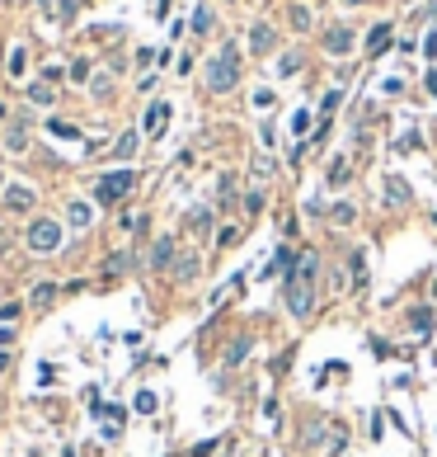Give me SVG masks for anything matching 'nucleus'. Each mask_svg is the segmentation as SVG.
<instances>
[{"label":"nucleus","instance_id":"f257e3e1","mask_svg":"<svg viewBox=\"0 0 437 457\" xmlns=\"http://www.w3.org/2000/svg\"><path fill=\"white\" fill-rule=\"evenodd\" d=\"M315 273H320V255H301V264L283 278V293H287V311L306 321L315 311Z\"/></svg>","mask_w":437,"mask_h":457},{"label":"nucleus","instance_id":"f03ea898","mask_svg":"<svg viewBox=\"0 0 437 457\" xmlns=\"http://www.w3.org/2000/svg\"><path fill=\"white\" fill-rule=\"evenodd\" d=\"M235 81H240V52H235V43H226L221 52L207 61V90L226 95V90H235Z\"/></svg>","mask_w":437,"mask_h":457},{"label":"nucleus","instance_id":"7ed1b4c3","mask_svg":"<svg viewBox=\"0 0 437 457\" xmlns=\"http://www.w3.org/2000/svg\"><path fill=\"white\" fill-rule=\"evenodd\" d=\"M24 241H28L33 255H52V250H61V222H57V217H33Z\"/></svg>","mask_w":437,"mask_h":457},{"label":"nucleus","instance_id":"20e7f679","mask_svg":"<svg viewBox=\"0 0 437 457\" xmlns=\"http://www.w3.org/2000/svg\"><path fill=\"white\" fill-rule=\"evenodd\" d=\"M132 184H136V175H132V170H113V175H99V179H94V203H99V208H108V203L128 198Z\"/></svg>","mask_w":437,"mask_h":457},{"label":"nucleus","instance_id":"39448f33","mask_svg":"<svg viewBox=\"0 0 437 457\" xmlns=\"http://www.w3.org/2000/svg\"><path fill=\"white\" fill-rule=\"evenodd\" d=\"M325 52H334V57H343V52H353V28H329L325 33Z\"/></svg>","mask_w":437,"mask_h":457},{"label":"nucleus","instance_id":"423d86ee","mask_svg":"<svg viewBox=\"0 0 437 457\" xmlns=\"http://www.w3.org/2000/svg\"><path fill=\"white\" fill-rule=\"evenodd\" d=\"M165 123H170V104H151V113H146V137H160Z\"/></svg>","mask_w":437,"mask_h":457},{"label":"nucleus","instance_id":"0eeeda50","mask_svg":"<svg viewBox=\"0 0 437 457\" xmlns=\"http://www.w3.org/2000/svg\"><path fill=\"white\" fill-rule=\"evenodd\" d=\"M268 48H273V28L254 24V28H250V52H268Z\"/></svg>","mask_w":437,"mask_h":457},{"label":"nucleus","instance_id":"6e6552de","mask_svg":"<svg viewBox=\"0 0 437 457\" xmlns=\"http://www.w3.org/2000/svg\"><path fill=\"white\" fill-rule=\"evenodd\" d=\"M386 48H390V24H376V28H372V38H367V52L381 57Z\"/></svg>","mask_w":437,"mask_h":457},{"label":"nucleus","instance_id":"1a4fd4ad","mask_svg":"<svg viewBox=\"0 0 437 457\" xmlns=\"http://www.w3.org/2000/svg\"><path fill=\"white\" fill-rule=\"evenodd\" d=\"M90 203H71V208H66V226H76V231H85V226H90Z\"/></svg>","mask_w":437,"mask_h":457},{"label":"nucleus","instance_id":"9d476101","mask_svg":"<svg viewBox=\"0 0 437 457\" xmlns=\"http://www.w3.org/2000/svg\"><path fill=\"white\" fill-rule=\"evenodd\" d=\"M5 203H10V208H33V188L10 184V188H5Z\"/></svg>","mask_w":437,"mask_h":457},{"label":"nucleus","instance_id":"9b49d317","mask_svg":"<svg viewBox=\"0 0 437 457\" xmlns=\"http://www.w3.org/2000/svg\"><path fill=\"white\" fill-rule=\"evenodd\" d=\"M170 255H174V236H160V241L151 245V264H155V269L170 264Z\"/></svg>","mask_w":437,"mask_h":457},{"label":"nucleus","instance_id":"f8f14e48","mask_svg":"<svg viewBox=\"0 0 437 457\" xmlns=\"http://www.w3.org/2000/svg\"><path fill=\"white\" fill-rule=\"evenodd\" d=\"M136 146H141V137H136V133H123V137H118V146H113V151H118V161H128V156L136 151Z\"/></svg>","mask_w":437,"mask_h":457},{"label":"nucleus","instance_id":"ddd939ff","mask_svg":"<svg viewBox=\"0 0 437 457\" xmlns=\"http://www.w3.org/2000/svg\"><path fill=\"white\" fill-rule=\"evenodd\" d=\"M28 297H33V307H48L52 297H57V283H38V288H33Z\"/></svg>","mask_w":437,"mask_h":457},{"label":"nucleus","instance_id":"4468645a","mask_svg":"<svg viewBox=\"0 0 437 457\" xmlns=\"http://www.w3.org/2000/svg\"><path fill=\"white\" fill-rule=\"evenodd\" d=\"M329 217H334V226H348V222H353V203H334V208H329Z\"/></svg>","mask_w":437,"mask_h":457},{"label":"nucleus","instance_id":"2eb2a0df","mask_svg":"<svg viewBox=\"0 0 437 457\" xmlns=\"http://www.w3.org/2000/svg\"><path fill=\"white\" fill-rule=\"evenodd\" d=\"M296 71H301V52H287L278 61V76H296Z\"/></svg>","mask_w":437,"mask_h":457},{"label":"nucleus","instance_id":"dca6fc26","mask_svg":"<svg viewBox=\"0 0 437 457\" xmlns=\"http://www.w3.org/2000/svg\"><path fill=\"white\" fill-rule=\"evenodd\" d=\"M386 198H390V203H405V198H409V184H405V179H386Z\"/></svg>","mask_w":437,"mask_h":457},{"label":"nucleus","instance_id":"f3484780","mask_svg":"<svg viewBox=\"0 0 437 457\" xmlns=\"http://www.w3.org/2000/svg\"><path fill=\"white\" fill-rule=\"evenodd\" d=\"M409 325H414V330H433V311H428V307L409 311Z\"/></svg>","mask_w":437,"mask_h":457},{"label":"nucleus","instance_id":"a211bd4d","mask_svg":"<svg viewBox=\"0 0 437 457\" xmlns=\"http://www.w3.org/2000/svg\"><path fill=\"white\" fill-rule=\"evenodd\" d=\"M250 349H254V340H235V344H231V353H226V363L235 368V363H240V358H245Z\"/></svg>","mask_w":437,"mask_h":457},{"label":"nucleus","instance_id":"6ab92c4d","mask_svg":"<svg viewBox=\"0 0 437 457\" xmlns=\"http://www.w3.org/2000/svg\"><path fill=\"white\" fill-rule=\"evenodd\" d=\"M28 99H33V104H52L57 95H52V85H28Z\"/></svg>","mask_w":437,"mask_h":457},{"label":"nucleus","instance_id":"aec40b11","mask_svg":"<svg viewBox=\"0 0 437 457\" xmlns=\"http://www.w3.org/2000/svg\"><path fill=\"white\" fill-rule=\"evenodd\" d=\"M245 213H250V217L263 213V188H250V193H245Z\"/></svg>","mask_w":437,"mask_h":457},{"label":"nucleus","instance_id":"412c9836","mask_svg":"<svg viewBox=\"0 0 437 457\" xmlns=\"http://www.w3.org/2000/svg\"><path fill=\"white\" fill-rule=\"evenodd\" d=\"M136 415H155V391H136Z\"/></svg>","mask_w":437,"mask_h":457},{"label":"nucleus","instance_id":"4be33fe9","mask_svg":"<svg viewBox=\"0 0 437 457\" xmlns=\"http://www.w3.org/2000/svg\"><path fill=\"white\" fill-rule=\"evenodd\" d=\"M76 10H80V0H61V5H57V19H61V24H71V19H76Z\"/></svg>","mask_w":437,"mask_h":457},{"label":"nucleus","instance_id":"5701e85b","mask_svg":"<svg viewBox=\"0 0 437 457\" xmlns=\"http://www.w3.org/2000/svg\"><path fill=\"white\" fill-rule=\"evenodd\" d=\"M292 28H310V10L306 5H292Z\"/></svg>","mask_w":437,"mask_h":457},{"label":"nucleus","instance_id":"b1692460","mask_svg":"<svg viewBox=\"0 0 437 457\" xmlns=\"http://www.w3.org/2000/svg\"><path fill=\"white\" fill-rule=\"evenodd\" d=\"M353 273H358V283H367V250H353Z\"/></svg>","mask_w":437,"mask_h":457},{"label":"nucleus","instance_id":"393cba45","mask_svg":"<svg viewBox=\"0 0 437 457\" xmlns=\"http://www.w3.org/2000/svg\"><path fill=\"white\" fill-rule=\"evenodd\" d=\"M5 146H10V151H24V146H28V133H19V128H14V133L5 137Z\"/></svg>","mask_w":437,"mask_h":457},{"label":"nucleus","instance_id":"a878e982","mask_svg":"<svg viewBox=\"0 0 437 457\" xmlns=\"http://www.w3.org/2000/svg\"><path fill=\"white\" fill-rule=\"evenodd\" d=\"M348 179V161H334L329 165V184H343Z\"/></svg>","mask_w":437,"mask_h":457},{"label":"nucleus","instance_id":"bb28decb","mask_svg":"<svg viewBox=\"0 0 437 457\" xmlns=\"http://www.w3.org/2000/svg\"><path fill=\"white\" fill-rule=\"evenodd\" d=\"M207 28H212V10H198L193 14V33H207Z\"/></svg>","mask_w":437,"mask_h":457},{"label":"nucleus","instance_id":"cd10ccee","mask_svg":"<svg viewBox=\"0 0 437 457\" xmlns=\"http://www.w3.org/2000/svg\"><path fill=\"white\" fill-rule=\"evenodd\" d=\"M24 61H28L24 48H14V52H10V71H14V76H24Z\"/></svg>","mask_w":437,"mask_h":457},{"label":"nucleus","instance_id":"c85d7f7f","mask_svg":"<svg viewBox=\"0 0 437 457\" xmlns=\"http://www.w3.org/2000/svg\"><path fill=\"white\" fill-rule=\"evenodd\" d=\"M188 278H198V260H183L179 264V283H188Z\"/></svg>","mask_w":437,"mask_h":457},{"label":"nucleus","instance_id":"c756f323","mask_svg":"<svg viewBox=\"0 0 437 457\" xmlns=\"http://www.w3.org/2000/svg\"><path fill=\"white\" fill-rule=\"evenodd\" d=\"M48 128H52V133H57V137H76V128H71V123H61V118H52Z\"/></svg>","mask_w":437,"mask_h":457},{"label":"nucleus","instance_id":"7c9ffc66","mask_svg":"<svg viewBox=\"0 0 437 457\" xmlns=\"http://www.w3.org/2000/svg\"><path fill=\"white\" fill-rule=\"evenodd\" d=\"M400 151H418V133H405V137H400Z\"/></svg>","mask_w":437,"mask_h":457},{"label":"nucleus","instance_id":"2f4dec72","mask_svg":"<svg viewBox=\"0 0 437 457\" xmlns=\"http://www.w3.org/2000/svg\"><path fill=\"white\" fill-rule=\"evenodd\" d=\"M52 382H57V373H52L48 363H43V368H38V387H52Z\"/></svg>","mask_w":437,"mask_h":457},{"label":"nucleus","instance_id":"473e14b6","mask_svg":"<svg viewBox=\"0 0 437 457\" xmlns=\"http://www.w3.org/2000/svg\"><path fill=\"white\" fill-rule=\"evenodd\" d=\"M423 52H428V57H437V28L428 33V43H423Z\"/></svg>","mask_w":437,"mask_h":457},{"label":"nucleus","instance_id":"72a5a7b5","mask_svg":"<svg viewBox=\"0 0 437 457\" xmlns=\"http://www.w3.org/2000/svg\"><path fill=\"white\" fill-rule=\"evenodd\" d=\"M10 340H14V330H0V349H5V344H10Z\"/></svg>","mask_w":437,"mask_h":457},{"label":"nucleus","instance_id":"f704fd0d","mask_svg":"<svg viewBox=\"0 0 437 457\" xmlns=\"http://www.w3.org/2000/svg\"><path fill=\"white\" fill-rule=\"evenodd\" d=\"M428 90H433V95H437V71H428Z\"/></svg>","mask_w":437,"mask_h":457},{"label":"nucleus","instance_id":"c9c22d12","mask_svg":"<svg viewBox=\"0 0 437 457\" xmlns=\"http://www.w3.org/2000/svg\"><path fill=\"white\" fill-rule=\"evenodd\" d=\"M0 188H5V179H0Z\"/></svg>","mask_w":437,"mask_h":457}]
</instances>
